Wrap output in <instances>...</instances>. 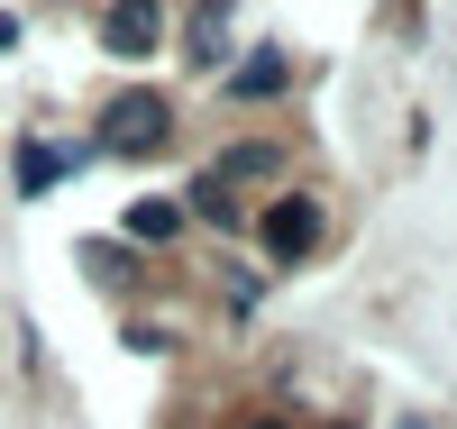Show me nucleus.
<instances>
[{
    "instance_id": "1",
    "label": "nucleus",
    "mask_w": 457,
    "mask_h": 429,
    "mask_svg": "<svg viewBox=\"0 0 457 429\" xmlns=\"http://www.w3.org/2000/svg\"><path fill=\"white\" fill-rule=\"evenodd\" d=\"M256 238H265V256H275V265H302V256L320 247V202H312V192H275L265 219H256Z\"/></svg>"
},
{
    "instance_id": "2",
    "label": "nucleus",
    "mask_w": 457,
    "mask_h": 429,
    "mask_svg": "<svg viewBox=\"0 0 457 429\" xmlns=\"http://www.w3.org/2000/svg\"><path fill=\"white\" fill-rule=\"evenodd\" d=\"M174 137V110L156 92H120L101 110V146H120V155H146V146H165Z\"/></svg>"
},
{
    "instance_id": "3",
    "label": "nucleus",
    "mask_w": 457,
    "mask_h": 429,
    "mask_svg": "<svg viewBox=\"0 0 457 429\" xmlns=\"http://www.w3.org/2000/svg\"><path fill=\"white\" fill-rule=\"evenodd\" d=\"M101 37H110V55H146V46L165 37V10H156V0H110Z\"/></svg>"
},
{
    "instance_id": "4",
    "label": "nucleus",
    "mask_w": 457,
    "mask_h": 429,
    "mask_svg": "<svg viewBox=\"0 0 457 429\" xmlns=\"http://www.w3.org/2000/svg\"><path fill=\"white\" fill-rule=\"evenodd\" d=\"M228 92H238V101H275V92H293V55H284V46H256L238 73H228Z\"/></svg>"
},
{
    "instance_id": "5",
    "label": "nucleus",
    "mask_w": 457,
    "mask_h": 429,
    "mask_svg": "<svg viewBox=\"0 0 457 429\" xmlns=\"http://www.w3.org/2000/svg\"><path fill=\"white\" fill-rule=\"evenodd\" d=\"M174 228H183V202H129V238L137 247H165Z\"/></svg>"
},
{
    "instance_id": "6",
    "label": "nucleus",
    "mask_w": 457,
    "mask_h": 429,
    "mask_svg": "<svg viewBox=\"0 0 457 429\" xmlns=\"http://www.w3.org/2000/svg\"><path fill=\"white\" fill-rule=\"evenodd\" d=\"M275 165H284L275 146H238V155H220V165H211V183H256V174H275Z\"/></svg>"
},
{
    "instance_id": "7",
    "label": "nucleus",
    "mask_w": 457,
    "mask_h": 429,
    "mask_svg": "<svg viewBox=\"0 0 457 429\" xmlns=\"http://www.w3.org/2000/svg\"><path fill=\"white\" fill-rule=\"evenodd\" d=\"M64 165H73V155H55V146H19V192H46Z\"/></svg>"
},
{
    "instance_id": "8",
    "label": "nucleus",
    "mask_w": 457,
    "mask_h": 429,
    "mask_svg": "<svg viewBox=\"0 0 457 429\" xmlns=\"http://www.w3.org/2000/svg\"><path fill=\"white\" fill-rule=\"evenodd\" d=\"M193 210H202V219H220V228H238V202H228V183H211V174L193 183Z\"/></svg>"
},
{
    "instance_id": "9",
    "label": "nucleus",
    "mask_w": 457,
    "mask_h": 429,
    "mask_svg": "<svg viewBox=\"0 0 457 429\" xmlns=\"http://www.w3.org/2000/svg\"><path fill=\"white\" fill-rule=\"evenodd\" d=\"M220 28H228V10H220V0H202V19H193V46H202V55H220Z\"/></svg>"
},
{
    "instance_id": "10",
    "label": "nucleus",
    "mask_w": 457,
    "mask_h": 429,
    "mask_svg": "<svg viewBox=\"0 0 457 429\" xmlns=\"http://www.w3.org/2000/svg\"><path fill=\"white\" fill-rule=\"evenodd\" d=\"M238 429H284V420H275V411H256V420H238Z\"/></svg>"
},
{
    "instance_id": "11",
    "label": "nucleus",
    "mask_w": 457,
    "mask_h": 429,
    "mask_svg": "<svg viewBox=\"0 0 457 429\" xmlns=\"http://www.w3.org/2000/svg\"><path fill=\"white\" fill-rule=\"evenodd\" d=\"M403 429H411V420H403Z\"/></svg>"
}]
</instances>
